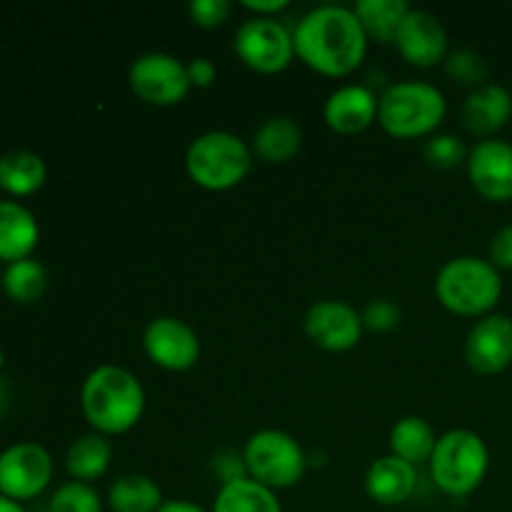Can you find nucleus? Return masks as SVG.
Listing matches in <instances>:
<instances>
[{"mask_svg": "<svg viewBox=\"0 0 512 512\" xmlns=\"http://www.w3.org/2000/svg\"><path fill=\"white\" fill-rule=\"evenodd\" d=\"M295 55L315 73L345 78L355 73L368 53V35L353 8L318 5L308 10L293 28Z\"/></svg>", "mask_w": 512, "mask_h": 512, "instance_id": "f257e3e1", "label": "nucleus"}, {"mask_svg": "<svg viewBox=\"0 0 512 512\" xmlns=\"http://www.w3.org/2000/svg\"><path fill=\"white\" fill-rule=\"evenodd\" d=\"M80 410L93 433L123 435L145 413V390L140 380L120 365H98L80 388Z\"/></svg>", "mask_w": 512, "mask_h": 512, "instance_id": "f03ea898", "label": "nucleus"}, {"mask_svg": "<svg viewBox=\"0 0 512 512\" xmlns=\"http://www.w3.org/2000/svg\"><path fill=\"white\" fill-rule=\"evenodd\" d=\"M448 113L443 90L425 80H400L378 95V123L400 140L430 138Z\"/></svg>", "mask_w": 512, "mask_h": 512, "instance_id": "7ed1b4c3", "label": "nucleus"}, {"mask_svg": "<svg viewBox=\"0 0 512 512\" xmlns=\"http://www.w3.org/2000/svg\"><path fill=\"white\" fill-rule=\"evenodd\" d=\"M435 295L450 313L463 318H485L503 295V278L490 260L458 255L435 275Z\"/></svg>", "mask_w": 512, "mask_h": 512, "instance_id": "20e7f679", "label": "nucleus"}, {"mask_svg": "<svg viewBox=\"0 0 512 512\" xmlns=\"http://www.w3.org/2000/svg\"><path fill=\"white\" fill-rule=\"evenodd\" d=\"M435 488L448 498H468L483 485L490 468L485 440L468 428L448 430L435 443L428 460Z\"/></svg>", "mask_w": 512, "mask_h": 512, "instance_id": "39448f33", "label": "nucleus"}, {"mask_svg": "<svg viewBox=\"0 0 512 512\" xmlns=\"http://www.w3.org/2000/svg\"><path fill=\"white\" fill-rule=\"evenodd\" d=\"M253 168V150L230 130H208L185 150V170L198 188L230 190L243 183Z\"/></svg>", "mask_w": 512, "mask_h": 512, "instance_id": "423d86ee", "label": "nucleus"}, {"mask_svg": "<svg viewBox=\"0 0 512 512\" xmlns=\"http://www.w3.org/2000/svg\"><path fill=\"white\" fill-rule=\"evenodd\" d=\"M243 460L248 478L265 485L273 493L295 488L308 470V455L300 448L298 440L275 428H265L250 435L243 448Z\"/></svg>", "mask_w": 512, "mask_h": 512, "instance_id": "0eeeda50", "label": "nucleus"}, {"mask_svg": "<svg viewBox=\"0 0 512 512\" xmlns=\"http://www.w3.org/2000/svg\"><path fill=\"white\" fill-rule=\"evenodd\" d=\"M233 50L255 73H280L295 58L293 30H288V25L275 18L253 15L235 30Z\"/></svg>", "mask_w": 512, "mask_h": 512, "instance_id": "6e6552de", "label": "nucleus"}, {"mask_svg": "<svg viewBox=\"0 0 512 512\" xmlns=\"http://www.w3.org/2000/svg\"><path fill=\"white\" fill-rule=\"evenodd\" d=\"M128 83L143 103L158 105V108L183 103L193 88L188 78V63L160 50L138 55L130 63Z\"/></svg>", "mask_w": 512, "mask_h": 512, "instance_id": "1a4fd4ad", "label": "nucleus"}, {"mask_svg": "<svg viewBox=\"0 0 512 512\" xmlns=\"http://www.w3.org/2000/svg\"><path fill=\"white\" fill-rule=\"evenodd\" d=\"M53 480V458L40 443H13L0 453V495L15 503L40 498Z\"/></svg>", "mask_w": 512, "mask_h": 512, "instance_id": "9d476101", "label": "nucleus"}, {"mask_svg": "<svg viewBox=\"0 0 512 512\" xmlns=\"http://www.w3.org/2000/svg\"><path fill=\"white\" fill-rule=\"evenodd\" d=\"M143 350L150 363L170 373H185L200 360V338L185 320L158 315L143 330Z\"/></svg>", "mask_w": 512, "mask_h": 512, "instance_id": "9b49d317", "label": "nucleus"}, {"mask_svg": "<svg viewBox=\"0 0 512 512\" xmlns=\"http://www.w3.org/2000/svg\"><path fill=\"white\" fill-rule=\"evenodd\" d=\"M305 335L328 353L353 350L363 338V318L343 300H318L305 313Z\"/></svg>", "mask_w": 512, "mask_h": 512, "instance_id": "f8f14e48", "label": "nucleus"}, {"mask_svg": "<svg viewBox=\"0 0 512 512\" xmlns=\"http://www.w3.org/2000/svg\"><path fill=\"white\" fill-rule=\"evenodd\" d=\"M468 178L490 203L512 200V143L503 138L480 140L468 153Z\"/></svg>", "mask_w": 512, "mask_h": 512, "instance_id": "ddd939ff", "label": "nucleus"}, {"mask_svg": "<svg viewBox=\"0 0 512 512\" xmlns=\"http://www.w3.org/2000/svg\"><path fill=\"white\" fill-rule=\"evenodd\" d=\"M465 363L478 375H498L512 365V318L490 313L470 328Z\"/></svg>", "mask_w": 512, "mask_h": 512, "instance_id": "4468645a", "label": "nucleus"}, {"mask_svg": "<svg viewBox=\"0 0 512 512\" xmlns=\"http://www.w3.org/2000/svg\"><path fill=\"white\" fill-rule=\"evenodd\" d=\"M393 43L415 68H433L448 58V30L430 10L410 8Z\"/></svg>", "mask_w": 512, "mask_h": 512, "instance_id": "2eb2a0df", "label": "nucleus"}, {"mask_svg": "<svg viewBox=\"0 0 512 512\" xmlns=\"http://www.w3.org/2000/svg\"><path fill=\"white\" fill-rule=\"evenodd\" d=\"M323 118L333 133L358 135L378 120V95L360 83L340 85L328 95L323 105Z\"/></svg>", "mask_w": 512, "mask_h": 512, "instance_id": "dca6fc26", "label": "nucleus"}, {"mask_svg": "<svg viewBox=\"0 0 512 512\" xmlns=\"http://www.w3.org/2000/svg\"><path fill=\"white\" fill-rule=\"evenodd\" d=\"M460 118L468 133L488 140L503 130L512 118V93L500 83H485L470 90L460 108Z\"/></svg>", "mask_w": 512, "mask_h": 512, "instance_id": "f3484780", "label": "nucleus"}, {"mask_svg": "<svg viewBox=\"0 0 512 512\" xmlns=\"http://www.w3.org/2000/svg\"><path fill=\"white\" fill-rule=\"evenodd\" d=\"M415 488H418L415 465L405 463L395 455H383V458L373 460L365 473V493L373 503L385 505V508L403 505L405 500L413 498Z\"/></svg>", "mask_w": 512, "mask_h": 512, "instance_id": "a211bd4d", "label": "nucleus"}, {"mask_svg": "<svg viewBox=\"0 0 512 512\" xmlns=\"http://www.w3.org/2000/svg\"><path fill=\"white\" fill-rule=\"evenodd\" d=\"M40 240L38 218L18 200H0V263L33 258Z\"/></svg>", "mask_w": 512, "mask_h": 512, "instance_id": "6ab92c4d", "label": "nucleus"}, {"mask_svg": "<svg viewBox=\"0 0 512 512\" xmlns=\"http://www.w3.org/2000/svg\"><path fill=\"white\" fill-rule=\"evenodd\" d=\"M48 183V165L38 153L13 148L0 153V190L10 198H28Z\"/></svg>", "mask_w": 512, "mask_h": 512, "instance_id": "aec40b11", "label": "nucleus"}, {"mask_svg": "<svg viewBox=\"0 0 512 512\" xmlns=\"http://www.w3.org/2000/svg\"><path fill=\"white\" fill-rule=\"evenodd\" d=\"M303 130L290 115H273L263 120L253 133L250 150L265 163H288L300 153Z\"/></svg>", "mask_w": 512, "mask_h": 512, "instance_id": "412c9836", "label": "nucleus"}, {"mask_svg": "<svg viewBox=\"0 0 512 512\" xmlns=\"http://www.w3.org/2000/svg\"><path fill=\"white\" fill-rule=\"evenodd\" d=\"M110 460H113L110 440L100 433H85L70 443L65 453V470L73 480L90 485L108 473Z\"/></svg>", "mask_w": 512, "mask_h": 512, "instance_id": "4be33fe9", "label": "nucleus"}, {"mask_svg": "<svg viewBox=\"0 0 512 512\" xmlns=\"http://www.w3.org/2000/svg\"><path fill=\"white\" fill-rule=\"evenodd\" d=\"M210 512H283L278 493L253 478H238L220 483Z\"/></svg>", "mask_w": 512, "mask_h": 512, "instance_id": "5701e85b", "label": "nucleus"}, {"mask_svg": "<svg viewBox=\"0 0 512 512\" xmlns=\"http://www.w3.org/2000/svg\"><path fill=\"white\" fill-rule=\"evenodd\" d=\"M438 435H435L433 425L418 415H408V418L398 420L390 430V455L405 460L410 465L428 463L433 455Z\"/></svg>", "mask_w": 512, "mask_h": 512, "instance_id": "b1692460", "label": "nucleus"}, {"mask_svg": "<svg viewBox=\"0 0 512 512\" xmlns=\"http://www.w3.org/2000/svg\"><path fill=\"white\" fill-rule=\"evenodd\" d=\"M163 503V490L148 475H120L108 488V508L113 512H158Z\"/></svg>", "mask_w": 512, "mask_h": 512, "instance_id": "393cba45", "label": "nucleus"}, {"mask_svg": "<svg viewBox=\"0 0 512 512\" xmlns=\"http://www.w3.org/2000/svg\"><path fill=\"white\" fill-rule=\"evenodd\" d=\"M353 13L358 15L365 35L380 43H393L400 23L410 13V5L405 0H358L353 5Z\"/></svg>", "mask_w": 512, "mask_h": 512, "instance_id": "a878e982", "label": "nucleus"}, {"mask_svg": "<svg viewBox=\"0 0 512 512\" xmlns=\"http://www.w3.org/2000/svg\"><path fill=\"white\" fill-rule=\"evenodd\" d=\"M0 283H3V293L13 303L28 305L43 298L45 290H48V270L40 260L25 258L5 265Z\"/></svg>", "mask_w": 512, "mask_h": 512, "instance_id": "bb28decb", "label": "nucleus"}, {"mask_svg": "<svg viewBox=\"0 0 512 512\" xmlns=\"http://www.w3.org/2000/svg\"><path fill=\"white\" fill-rule=\"evenodd\" d=\"M48 512H103V500L93 485L70 480L50 495Z\"/></svg>", "mask_w": 512, "mask_h": 512, "instance_id": "cd10ccee", "label": "nucleus"}, {"mask_svg": "<svg viewBox=\"0 0 512 512\" xmlns=\"http://www.w3.org/2000/svg\"><path fill=\"white\" fill-rule=\"evenodd\" d=\"M468 153L463 140L453 133H435L425 140L423 158L430 168L438 170H455L463 163H468Z\"/></svg>", "mask_w": 512, "mask_h": 512, "instance_id": "c85d7f7f", "label": "nucleus"}, {"mask_svg": "<svg viewBox=\"0 0 512 512\" xmlns=\"http://www.w3.org/2000/svg\"><path fill=\"white\" fill-rule=\"evenodd\" d=\"M445 73L450 75V80H455L460 85H470L473 90L488 83V63H485L483 55L468 48L448 53V58H445Z\"/></svg>", "mask_w": 512, "mask_h": 512, "instance_id": "c756f323", "label": "nucleus"}, {"mask_svg": "<svg viewBox=\"0 0 512 512\" xmlns=\"http://www.w3.org/2000/svg\"><path fill=\"white\" fill-rule=\"evenodd\" d=\"M363 318V328L373 330V333H390L400 325V318H403V310L398 308V303L388 298L370 300L368 305L360 313Z\"/></svg>", "mask_w": 512, "mask_h": 512, "instance_id": "7c9ffc66", "label": "nucleus"}, {"mask_svg": "<svg viewBox=\"0 0 512 512\" xmlns=\"http://www.w3.org/2000/svg\"><path fill=\"white\" fill-rule=\"evenodd\" d=\"M233 13L230 0H190L188 15L200 28H218Z\"/></svg>", "mask_w": 512, "mask_h": 512, "instance_id": "2f4dec72", "label": "nucleus"}, {"mask_svg": "<svg viewBox=\"0 0 512 512\" xmlns=\"http://www.w3.org/2000/svg\"><path fill=\"white\" fill-rule=\"evenodd\" d=\"M490 263L498 270H512V225H503L490 240Z\"/></svg>", "mask_w": 512, "mask_h": 512, "instance_id": "473e14b6", "label": "nucleus"}, {"mask_svg": "<svg viewBox=\"0 0 512 512\" xmlns=\"http://www.w3.org/2000/svg\"><path fill=\"white\" fill-rule=\"evenodd\" d=\"M188 78L193 88H210L218 78V68L210 58H193L188 63Z\"/></svg>", "mask_w": 512, "mask_h": 512, "instance_id": "72a5a7b5", "label": "nucleus"}, {"mask_svg": "<svg viewBox=\"0 0 512 512\" xmlns=\"http://www.w3.org/2000/svg\"><path fill=\"white\" fill-rule=\"evenodd\" d=\"M243 8L253 10L258 18H273V13L288 8V0H243Z\"/></svg>", "mask_w": 512, "mask_h": 512, "instance_id": "f704fd0d", "label": "nucleus"}, {"mask_svg": "<svg viewBox=\"0 0 512 512\" xmlns=\"http://www.w3.org/2000/svg\"><path fill=\"white\" fill-rule=\"evenodd\" d=\"M158 512H210V510L200 508V505L190 503V500H165Z\"/></svg>", "mask_w": 512, "mask_h": 512, "instance_id": "c9c22d12", "label": "nucleus"}, {"mask_svg": "<svg viewBox=\"0 0 512 512\" xmlns=\"http://www.w3.org/2000/svg\"><path fill=\"white\" fill-rule=\"evenodd\" d=\"M8 405H10V388H8V383H5L3 375H0V415L8 410Z\"/></svg>", "mask_w": 512, "mask_h": 512, "instance_id": "e433bc0d", "label": "nucleus"}, {"mask_svg": "<svg viewBox=\"0 0 512 512\" xmlns=\"http://www.w3.org/2000/svg\"><path fill=\"white\" fill-rule=\"evenodd\" d=\"M0 512H28V510H25L20 503H15V500H8L0 495Z\"/></svg>", "mask_w": 512, "mask_h": 512, "instance_id": "4c0bfd02", "label": "nucleus"}, {"mask_svg": "<svg viewBox=\"0 0 512 512\" xmlns=\"http://www.w3.org/2000/svg\"><path fill=\"white\" fill-rule=\"evenodd\" d=\"M3 368H5V353L0 350V370H3Z\"/></svg>", "mask_w": 512, "mask_h": 512, "instance_id": "58836bf2", "label": "nucleus"}, {"mask_svg": "<svg viewBox=\"0 0 512 512\" xmlns=\"http://www.w3.org/2000/svg\"><path fill=\"white\" fill-rule=\"evenodd\" d=\"M438 512H455V510H438Z\"/></svg>", "mask_w": 512, "mask_h": 512, "instance_id": "ea45409f", "label": "nucleus"}]
</instances>
